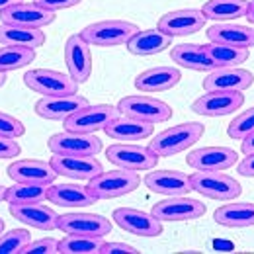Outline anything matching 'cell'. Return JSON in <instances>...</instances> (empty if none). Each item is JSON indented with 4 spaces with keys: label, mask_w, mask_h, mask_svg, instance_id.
<instances>
[{
    "label": "cell",
    "mask_w": 254,
    "mask_h": 254,
    "mask_svg": "<svg viewBox=\"0 0 254 254\" xmlns=\"http://www.w3.org/2000/svg\"><path fill=\"white\" fill-rule=\"evenodd\" d=\"M205 133V127L197 122H188V124H178L174 127H168L164 131H160L159 135L153 137V141L149 143V149L159 157H174L178 153L188 151L191 145H195Z\"/></svg>",
    "instance_id": "6da1fadb"
},
{
    "label": "cell",
    "mask_w": 254,
    "mask_h": 254,
    "mask_svg": "<svg viewBox=\"0 0 254 254\" xmlns=\"http://www.w3.org/2000/svg\"><path fill=\"white\" fill-rule=\"evenodd\" d=\"M51 184H33V182H14V186L6 188L4 201L8 203H35L45 201L49 195Z\"/></svg>",
    "instance_id": "836d02e7"
},
{
    "label": "cell",
    "mask_w": 254,
    "mask_h": 254,
    "mask_svg": "<svg viewBox=\"0 0 254 254\" xmlns=\"http://www.w3.org/2000/svg\"><path fill=\"white\" fill-rule=\"evenodd\" d=\"M59 176L70 180H92L104 172L102 162L88 155H53L49 160Z\"/></svg>",
    "instance_id": "9a60e30c"
},
{
    "label": "cell",
    "mask_w": 254,
    "mask_h": 254,
    "mask_svg": "<svg viewBox=\"0 0 254 254\" xmlns=\"http://www.w3.org/2000/svg\"><path fill=\"white\" fill-rule=\"evenodd\" d=\"M145 186L155 193L172 197V195H186L191 191L190 176L180 170H155L145 176Z\"/></svg>",
    "instance_id": "cb8c5ba5"
},
{
    "label": "cell",
    "mask_w": 254,
    "mask_h": 254,
    "mask_svg": "<svg viewBox=\"0 0 254 254\" xmlns=\"http://www.w3.org/2000/svg\"><path fill=\"white\" fill-rule=\"evenodd\" d=\"M10 215L20 223L33 227V229H39V231H55L57 223H59V215L55 213V209H51L43 201L10 203Z\"/></svg>",
    "instance_id": "ffe728a7"
},
{
    "label": "cell",
    "mask_w": 254,
    "mask_h": 254,
    "mask_svg": "<svg viewBox=\"0 0 254 254\" xmlns=\"http://www.w3.org/2000/svg\"><path fill=\"white\" fill-rule=\"evenodd\" d=\"M205 53L213 61L215 68H225V66H241L249 61V49L245 47H231V45H221V43H207L203 45Z\"/></svg>",
    "instance_id": "d6a6232c"
},
{
    "label": "cell",
    "mask_w": 254,
    "mask_h": 254,
    "mask_svg": "<svg viewBox=\"0 0 254 254\" xmlns=\"http://www.w3.org/2000/svg\"><path fill=\"white\" fill-rule=\"evenodd\" d=\"M205 16L197 8H182L164 14L159 20V30L170 37H186L191 33H197L205 26Z\"/></svg>",
    "instance_id": "2e32d148"
},
{
    "label": "cell",
    "mask_w": 254,
    "mask_h": 254,
    "mask_svg": "<svg viewBox=\"0 0 254 254\" xmlns=\"http://www.w3.org/2000/svg\"><path fill=\"white\" fill-rule=\"evenodd\" d=\"M32 241L28 229H12L0 235V254H22L24 247Z\"/></svg>",
    "instance_id": "8d00e7d4"
},
{
    "label": "cell",
    "mask_w": 254,
    "mask_h": 254,
    "mask_svg": "<svg viewBox=\"0 0 254 254\" xmlns=\"http://www.w3.org/2000/svg\"><path fill=\"white\" fill-rule=\"evenodd\" d=\"M213 219L217 225L227 229H247L254 227V203L251 201H235L225 203L215 209Z\"/></svg>",
    "instance_id": "f1b7e54d"
},
{
    "label": "cell",
    "mask_w": 254,
    "mask_h": 254,
    "mask_svg": "<svg viewBox=\"0 0 254 254\" xmlns=\"http://www.w3.org/2000/svg\"><path fill=\"white\" fill-rule=\"evenodd\" d=\"M249 10V0H207L201 6V12L207 20L231 22L245 18Z\"/></svg>",
    "instance_id": "4dcf8cb0"
},
{
    "label": "cell",
    "mask_w": 254,
    "mask_h": 254,
    "mask_svg": "<svg viewBox=\"0 0 254 254\" xmlns=\"http://www.w3.org/2000/svg\"><path fill=\"white\" fill-rule=\"evenodd\" d=\"M251 131H254V106L251 110H245L243 114H239L227 127V135L231 139H239L243 141Z\"/></svg>",
    "instance_id": "74e56055"
},
{
    "label": "cell",
    "mask_w": 254,
    "mask_h": 254,
    "mask_svg": "<svg viewBox=\"0 0 254 254\" xmlns=\"http://www.w3.org/2000/svg\"><path fill=\"white\" fill-rule=\"evenodd\" d=\"M26 86L41 96H68L78 94V82L53 68H33L24 74Z\"/></svg>",
    "instance_id": "52a82bcc"
},
{
    "label": "cell",
    "mask_w": 254,
    "mask_h": 254,
    "mask_svg": "<svg viewBox=\"0 0 254 254\" xmlns=\"http://www.w3.org/2000/svg\"><path fill=\"white\" fill-rule=\"evenodd\" d=\"M47 199L61 207H88L98 201L88 186L78 184H51Z\"/></svg>",
    "instance_id": "4316f807"
},
{
    "label": "cell",
    "mask_w": 254,
    "mask_h": 254,
    "mask_svg": "<svg viewBox=\"0 0 254 254\" xmlns=\"http://www.w3.org/2000/svg\"><path fill=\"white\" fill-rule=\"evenodd\" d=\"M47 147L53 155H88L96 157L102 151V141L96 135H86V133H74L66 131L55 133L49 137Z\"/></svg>",
    "instance_id": "7c38bea8"
},
{
    "label": "cell",
    "mask_w": 254,
    "mask_h": 254,
    "mask_svg": "<svg viewBox=\"0 0 254 254\" xmlns=\"http://www.w3.org/2000/svg\"><path fill=\"white\" fill-rule=\"evenodd\" d=\"M237 170H239V174H241V176L254 178V153L253 155H245V159L239 162Z\"/></svg>",
    "instance_id": "ee69618b"
},
{
    "label": "cell",
    "mask_w": 254,
    "mask_h": 254,
    "mask_svg": "<svg viewBox=\"0 0 254 254\" xmlns=\"http://www.w3.org/2000/svg\"><path fill=\"white\" fill-rule=\"evenodd\" d=\"M170 59L176 64L197 70V72H209L215 68L213 61L209 59V55L205 53L203 45L197 43H182V45H174L170 49Z\"/></svg>",
    "instance_id": "f546056e"
},
{
    "label": "cell",
    "mask_w": 254,
    "mask_h": 254,
    "mask_svg": "<svg viewBox=\"0 0 254 254\" xmlns=\"http://www.w3.org/2000/svg\"><path fill=\"white\" fill-rule=\"evenodd\" d=\"M104 245V237L64 235L59 241V254H98Z\"/></svg>",
    "instance_id": "d590c367"
},
{
    "label": "cell",
    "mask_w": 254,
    "mask_h": 254,
    "mask_svg": "<svg viewBox=\"0 0 254 254\" xmlns=\"http://www.w3.org/2000/svg\"><path fill=\"white\" fill-rule=\"evenodd\" d=\"M170 45H172V37L166 35L164 32H160L159 28L157 30H139L127 41V51L131 55L149 57V55L162 53Z\"/></svg>",
    "instance_id": "83f0119b"
},
{
    "label": "cell",
    "mask_w": 254,
    "mask_h": 254,
    "mask_svg": "<svg viewBox=\"0 0 254 254\" xmlns=\"http://www.w3.org/2000/svg\"><path fill=\"white\" fill-rule=\"evenodd\" d=\"M24 133H26V127L18 118H14V116H10L6 112H0V135L12 137V139H20Z\"/></svg>",
    "instance_id": "f35d334b"
},
{
    "label": "cell",
    "mask_w": 254,
    "mask_h": 254,
    "mask_svg": "<svg viewBox=\"0 0 254 254\" xmlns=\"http://www.w3.org/2000/svg\"><path fill=\"white\" fill-rule=\"evenodd\" d=\"M182 80V72L176 66L170 64H160L143 70L135 78V88L141 90L143 94H157V92H166L178 86Z\"/></svg>",
    "instance_id": "d6986e66"
},
{
    "label": "cell",
    "mask_w": 254,
    "mask_h": 254,
    "mask_svg": "<svg viewBox=\"0 0 254 254\" xmlns=\"http://www.w3.org/2000/svg\"><path fill=\"white\" fill-rule=\"evenodd\" d=\"M35 61V49L18 47V45H2L0 47V72H12L24 68Z\"/></svg>",
    "instance_id": "e575fe53"
},
{
    "label": "cell",
    "mask_w": 254,
    "mask_h": 254,
    "mask_svg": "<svg viewBox=\"0 0 254 254\" xmlns=\"http://www.w3.org/2000/svg\"><path fill=\"white\" fill-rule=\"evenodd\" d=\"M53 22H55V12L39 6L37 2H16L0 12V24H10V26L43 30Z\"/></svg>",
    "instance_id": "9c48e42d"
},
{
    "label": "cell",
    "mask_w": 254,
    "mask_h": 254,
    "mask_svg": "<svg viewBox=\"0 0 254 254\" xmlns=\"http://www.w3.org/2000/svg\"><path fill=\"white\" fill-rule=\"evenodd\" d=\"M153 129H155L153 124L139 122V120H133V118L120 114L112 124L104 127V133L112 141H118V143H135V141H143V139L151 137Z\"/></svg>",
    "instance_id": "d4e9b609"
},
{
    "label": "cell",
    "mask_w": 254,
    "mask_h": 254,
    "mask_svg": "<svg viewBox=\"0 0 254 254\" xmlns=\"http://www.w3.org/2000/svg\"><path fill=\"white\" fill-rule=\"evenodd\" d=\"M106 157L114 166L135 172H147L159 164V157L149 147L135 143H114L106 149Z\"/></svg>",
    "instance_id": "ba28073f"
},
{
    "label": "cell",
    "mask_w": 254,
    "mask_h": 254,
    "mask_svg": "<svg viewBox=\"0 0 254 254\" xmlns=\"http://www.w3.org/2000/svg\"><path fill=\"white\" fill-rule=\"evenodd\" d=\"M20 153H22V147L16 139L0 135V159H14V157H20Z\"/></svg>",
    "instance_id": "60d3db41"
},
{
    "label": "cell",
    "mask_w": 254,
    "mask_h": 254,
    "mask_svg": "<svg viewBox=\"0 0 254 254\" xmlns=\"http://www.w3.org/2000/svg\"><path fill=\"white\" fill-rule=\"evenodd\" d=\"M207 39L211 43H221L231 47H245L251 49L254 45V30L251 26L231 24V22H219L207 30Z\"/></svg>",
    "instance_id": "484cf974"
},
{
    "label": "cell",
    "mask_w": 254,
    "mask_h": 254,
    "mask_svg": "<svg viewBox=\"0 0 254 254\" xmlns=\"http://www.w3.org/2000/svg\"><path fill=\"white\" fill-rule=\"evenodd\" d=\"M254 84V74L241 66L213 68L203 78V90H227V92H245Z\"/></svg>",
    "instance_id": "5bb4252c"
},
{
    "label": "cell",
    "mask_w": 254,
    "mask_h": 254,
    "mask_svg": "<svg viewBox=\"0 0 254 254\" xmlns=\"http://www.w3.org/2000/svg\"><path fill=\"white\" fill-rule=\"evenodd\" d=\"M139 32V28L133 22L127 20H102L86 26L80 37L90 47H120L127 45V41Z\"/></svg>",
    "instance_id": "3957f363"
},
{
    "label": "cell",
    "mask_w": 254,
    "mask_h": 254,
    "mask_svg": "<svg viewBox=\"0 0 254 254\" xmlns=\"http://www.w3.org/2000/svg\"><path fill=\"white\" fill-rule=\"evenodd\" d=\"M241 151H243V155H253L254 153V131H251V133L243 139Z\"/></svg>",
    "instance_id": "f6af8a7d"
},
{
    "label": "cell",
    "mask_w": 254,
    "mask_h": 254,
    "mask_svg": "<svg viewBox=\"0 0 254 254\" xmlns=\"http://www.w3.org/2000/svg\"><path fill=\"white\" fill-rule=\"evenodd\" d=\"M4 193H6V188L0 186V203H2V199H4Z\"/></svg>",
    "instance_id": "681fc988"
},
{
    "label": "cell",
    "mask_w": 254,
    "mask_h": 254,
    "mask_svg": "<svg viewBox=\"0 0 254 254\" xmlns=\"http://www.w3.org/2000/svg\"><path fill=\"white\" fill-rule=\"evenodd\" d=\"M188 166L193 170H213L223 172L237 164V151L229 147H201L186 157Z\"/></svg>",
    "instance_id": "44dd1931"
},
{
    "label": "cell",
    "mask_w": 254,
    "mask_h": 254,
    "mask_svg": "<svg viewBox=\"0 0 254 254\" xmlns=\"http://www.w3.org/2000/svg\"><path fill=\"white\" fill-rule=\"evenodd\" d=\"M16 2H22V0H0V12H2V10H6L8 6L16 4Z\"/></svg>",
    "instance_id": "7dc6e473"
},
{
    "label": "cell",
    "mask_w": 254,
    "mask_h": 254,
    "mask_svg": "<svg viewBox=\"0 0 254 254\" xmlns=\"http://www.w3.org/2000/svg\"><path fill=\"white\" fill-rule=\"evenodd\" d=\"M139 251L127 243H104L98 254H137Z\"/></svg>",
    "instance_id": "b9f144b4"
},
{
    "label": "cell",
    "mask_w": 254,
    "mask_h": 254,
    "mask_svg": "<svg viewBox=\"0 0 254 254\" xmlns=\"http://www.w3.org/2000/svg\"><path fill=\"white\" fill-rule=\"evenodd\" d=\"M6 80H8V76H6V72H0V88L6 84Z\"/></svg>",
    "instance_id": "c3c4849f"
},
{
    "label": "cell",
    "mask_w": 254,
    "mask_h": 254,
    "mask_svg": "<svg viewBox=\"0 0 254 254\" xmlns=\"http://www.w3.org/2000/svg\"><path fill=\"white\" fill-rule=\"evenodd\" d=\"M245 18L249 20V24H254V0H249V10H247Z\"/></svg>",
    "instance_id": "bcb514c9"
},
{
    "label": "cell",
    "mask_w": 254,
    "mask_h": 254,
    "mask_svg": "<svg viewBox=\"0 0 254 254\" xmlns=\"http://www.w3.org/2000/svg\"><path fill=\"white\" fill-rule=\"evenodd\" d=\"M151 213L159 221H195L205 215V203L186 195H172L153 205Z\"/></svg>",
    "instance_id": "30bf717a"
},
{
    "label": "cell",
    "mask_w": 254,
    "mask_h": 254,
    "mask_svg": "<svg viewBox=\"0 0 254 254\" xmlns=\"http://www.w3.org/2000/svg\"><path fill=\"white\" fill-rule=\"evenodd\" d=\"M43 43H45V33L41 30L0 24V45H18V47L37 49Z\"/></svg>",
    "instance_id": "1f68e13d"
},
{
    "label": "cell",
    "mask_w": 254,
    "mask_h": 254,
    "mask_svg": "<svg viewBox=\"0 0 254 254\" xmlns=\"http://www.w3.org/2000/svg\"><path fill=\"white\" fill-rule=\"evenodd\" d=\"M37 2L39 6L51 10V12H59V10H66V8H72V6H78L82 0H33Z\"/></svg>",
    "instance_id": "7bdbcfd3"
},
{
    "label": "cell",
    "mask_w": 254,
    "mask_h": 254,
    "mask_svg": "<svg viewBox=\"0 0 254 254\" xmlns=\"http://www.w3.org/2000/svg\"><path fill=\"white\" fill-rule=\"evenodd\" d=\"M190 182L193 191L217 201H233L243 193V186L225 172L195 170L190 176Z\"/></svg>",
    "instance_id": "277c9868"
},
{
    "label": "cell",
    "mask_w": 254,
    "mask_h": 254,
    "mask_svg": "<svg viewBox=\"0 0 254 254\" xmlns=\"http://www.w3.org/2000/svg\"><path fill=\"white\" fill-rule=\"evenodd\" d=\"M245 104L243 92H227V90H211L199 96L191 104V112L205 118H223L235 114Z\"/></svg>",
    "instance_id": "8fae6325"
},
{
    "label": "cell",
    "mask_w": 254,
    "mask_h": 254,
    "mask_svg": "<svg viewBox=\"0 0 254 254\" xmlns=\"http://www.w3.org/2000/svg\"><path fill=\"white\" fill-rule=\"evenodd\" d=\"M6 172L14 182H33V184H53L59 176L51 162L39 159L14 160Z\"/></svg>",
    "instance_id": "7402d4cb"
},
{
    "label": "cell",
    "mask_w": 254,
    "mask_h": 254,
    "mask_svg": "<svg viewBox=\"0 0 254 254\" xmlns=\"http://www.w3.org/2000/svg\"><path fill=\"white\" fill-rule=\"evenodd\" d=\"M64 63L70 78H74L78 84H84L92 74V51L90 45L80 37V33H74L64 43Z\"/></svg>",
    "instance_id": "4fadbf2b"
},
{
    "label": "cell",
    "mask_w": 254,
    "mask_h": 254,
    "mask_svg": "<svg viewBox=\"0 0 254 254\" xmlns=\"http://www.w3.org/2000/svg\"><path fill=\"white\" fill-rule=\"evenodd\" d=\"M114 221L135 237H159L162 233V221H159L153 213L135 207H118L114 211Z\"/></svg>",
    "instance_id": "e0dca14e"
},
{
    "label": "cell",
    "mask_w": 254,
    "mask_h": 254,
    "mask_svg": "<svg viewBox=\"0 0 254 254\" xmlns=\"http://www.w3.org/2000/svg\"><path fill=\"white\" fill-rule=\"evenodd\" d=\"M141 186V176L135 170L116 168L110 172H100L92 180H88V190L96 199H116L135 191Z\"/></svg>",
    "instance_id": "7a4b0ae2"
},
{
    "label": "cell",
    "mask_w": 254,
    "mask_h": 254,
    "mask_svg": "<svg viewBox=\"0 0 254 254\" xmlns=\"http://www.w3.org/2000/svg\"><path fill=\"white\" fill-rule=\"evenodd\" d=\"M118 110L122 116L139 120V122H147L153 126L164 124L172 118V108L166 102L147 94H133L122 98L118 102Z\"/></svg>",
    "instance_id": "5b68a950"
},
{
    "label": "cell",
    "mask_w": 254,
    "mask_h": 254,
    "mask_svg": "<svg viewBox=\"0 0 254 254\" xmlns=\"http://www.w3.org/2000/svg\"><path fill=\"white\" fill-rule=\"evenodd\" d=\"M120 116L118 106L110 104H86L80 110H76L72 116L64 120V129L74 133H86L94 135L96 131H104V127L112 124Z\"/></svg>",
    "instance_id": "8992f818"
},
{
    "label": "cell",
    "mask_w": 254,
    "mask_h": 254,
    "mask_svg": "<svg viewBox=\"0 0 254 254\" xmlns=\"http://www.w3.org/2000/svg\"><path fill=\"white\" fill-rule=\"evenodd\" d=\"M88 100L80 94L68 96H43L35 104V114L43 120L51 122H64L68 116H72L76 110L86 106Z\"/></svg>",
    "instance_id": "603a6c76"
},
{
    "label": "cell",
    "mask_w": 254,
    "mask_h": 254,
    "mask_svg": "<svg viewBox=\"0 0 254 254\" xmlns=\"http://www.w3.org/2000/svg\"><path fill=\"white\" fill-rule=\"evenodd\" d=\"M2 233H4V221L0 219V235H2Z\"/></svg>",
    "instance_id": "f907efd6"
},
{
    "label": "cell",
    "mask_w": 254,
    "mask_h": 254,
    "mask_svg": "<svg viewBox=\"0 0 254 254\" xmlns=\"http://www.w3.org/2000/svg\"><path fill=\"white\" fill-rule=\"evenodd\" d=\"M59 253V241L47 237V239H39V241H30L22 254H57Z\"/></svg>",
    "instance_id": "ab89813d"
},
{
    "label": "cell",
    "mask_w": 254,
    "mask_h": 254,
    "mask_svg": "<svg viewBox=\"0 0 254 254\" xmlns=\"http://www.w3.org/2000/svg\"><path fill=\"white\" fill-rule=\"evenodd\" d=\"M57 229H61L64 235L106 237L112 231V221L96 213H64L59 215Z\"/></svg>",
    "instance_id": "ac0fdd59"
}]
</instances>
